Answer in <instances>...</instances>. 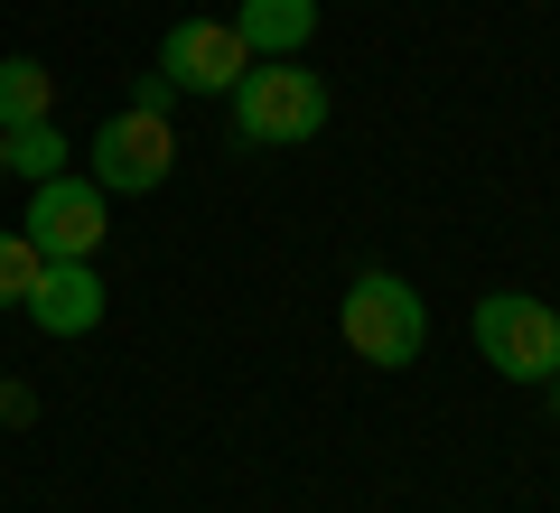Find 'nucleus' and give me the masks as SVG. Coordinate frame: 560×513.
<instances>
[{"label": "nucleus", "instance_id": "nucleus-1", "mask_svg": "<svg viewBox=\"0 0 560 513\" xmlns=\"http://www.w3.org/2000/svg\"><path fill=\"white\" fill-rule=\"evenodd\" d=\"M224 103H234V140H253V150H300L327 131V84L300 57H253Z\"/></svg>", "mask_w": 560, "mask_h": 513}, {"label": "nucleus", "instance_id": "nucleus-2", "mask_svg": "<svg viewBox=\"0 0 560 513\" xmlns=\"http://www.w3.org/2000/svg\"><path fill=\"white\" fill-rule=\"evenodd\" d=\"M337 327H346V346H355L364 364H383V374L420 364V346H430V308H420V290L401 271H355L346 299H337Z\"/></svg>", "mask_w": 560, "mask_h": 513}, {"label": "nucleus", "instance_id": "nucleus-3", "mask_svg": "<svg viewBox=\"0 0 560 513\" xmlns=\"http://www.w3.org/2000/svg\"><path fill=\"white\" fill-rule=\"evenodd\" d=\"M467 336H477V355L504 383H551L560 374V317L533 290H486L477 317H467Z\"/></svg>", "mask_w": 560, "mask_h": 513}, {"label": "nucleus", "instance_id": "nucleus-4", "mask_svg": "<svg viewBox=\"0 0 560 513\" xmlns=\"http://www.w3.org/2000/svg\"><path fill=\"white\" fill-rule=\"evenodd\" d=\"M168 168H178V131H168V113H140V103H121L84 140V178L103 197H150V187H168Z\"/></svg>", "mask_w": 560, "mask_h": 513}, {"label": "nucleus", "instance_id": "nucleus-5", "mask_svg": "<svg viewBox=\"0 0 560 513\" xmlns=\"http://www.w3.org/2000/svg\"><path fill=\"white\" fill-rule=\"evenodd\" d=\"M20 234L38 243L47 261H94V253H103V234H113V215H103V187L84 178V168H57V178H38V187H28Z\"/></svg>", "mask_w": 560, "mask_h": 513}, {"label": "nucleus", "instance_id": "nucleus-6", "mask_svg": "<svg viewBox=\"0 0 560 513\" xmlns=\"http://www.w3.org/2000/svg\"><path fill=\"white\" fill-rule=\"evenodd\" d=\"M243 66H253V47L234 38V20H178L160 38V75L178 84V94H234Z\"/></svg>", "mask_w": 560, "mask_h": 513}, {"label": "nucleus", "instance_id": "nucleus-7", "mask_svg": "<svg viewBox=\"0 0 560 513\" xmlns=\"http://www.w3.org/2000/svg\"><path fill=\"white\" fill-rule=\"evenodd\" d=\"M28 327L38 336H94L103 327V271L94 261H47L28 290Z\"/></svg>", "mask_w": 560, "mask_h": 513}, {"label": "nucleus", "instance_id": "nucleus-8", "mask_svg": "<svg viewBox=\"0 0 560 513\" xmlns=\"http://www.w3.org/2000/svg\"><path fill=\"white\" fill-rule=\"evenodd\" d=\"M234 38L253 47V57H300V47L318 38V0H243Z\"/></svg>", "mask_w": 560, "mask_h": 513}, {"label": "nucleus", "instance_id": "nucleus-9", "mask_svg": "<svg viewBox=\"0 0 560 513\" xmlns=\"http://www.w3.org/2000/svg\"><path fill=\"white\" fill-rule=\"evenodd\" d=\"M28 121H57V75L38 57H0V131H28Z\"/></svg>", "mask_w": 560, "mask_h": 513}, {"label": "nucleus", "instance_id": "nucleus-10", "mask_svg": "<svg viewBox=\"0 0 560 513\" xmlns=\"http://www.w3.org/2000/svg\"><path fill=\"white\" fill-rule=\"evenodd\" d=\"M0 140H10V168H20L28 187L57 178V168H75V140H66L57 121H28V131H0Z\"/></svg>", "mask_w": 560, "mask_h": 513}, {"label": "nucleus", "instance_id": "nucleus-11", "mask_svg": "<svg viewBox=\"0 0 560 513\" xmlns=\"http://www.w3.org/2000/svg\"><path fill=\"white\" fill-rule=\"evenodd\" d=\"M38 271H47V253H38V243H28V234H0V308H28Z\"/></svg>", "mask_w": 560, "mask_h": 513}, {"label": "nucleus", "instance_id": "nucleus-12", "mask_svg": "<svg viewBox=\"0 0 560 513\" xmlns=\"http://www.w3.org/2000/svg\"><path fill=\"white\" fill-rule=\"evenodd\" d=\"M0 420H10V430H28V420H38V393H28V383H0Z\"/></svg>", "mask_w": 560, "mask_h": 513}, {"label": "nucleus", "instance_id": "nucleus-13", "mask_svg": "<svg viewBox=\"0 0 560 513\" xmlns=\"http://www.w3.org/2000/svg\"><path fill=\"white\" fill-rule=\"evenodd\" d=\"M131 103H140V113H168V103H178V84H168V75H160V66H150V75H140V84H131Z\"/></svg>", "mask_w": 560, "mask_h": 513}, {"label": "nucleus", "instance_id": "nucleus-14", "mask_svg": "<svg viewBox=\"0 0 560 513\" xmlns=\"http://www.w3.org/2000/svg\"><path fill=\"white\" fill-rule=\"evenodd\" d=\"M0 178H10V140H0Z\"/></svg>", "mask_w": 560, "mask_h": 513}, {"label": "nucleus", "instance_id": "nucleus-15", "mask_svg": "<svg viewBox=\"0 0 560 513\" xmlns=\"http://www.w3.org/2000/svg\"><path fill=\"white\" fill-rule=\"evenodd\" d=\"M551 411H560V374H551Z\"/></svg>", "mask_w": 560, "mask_h": 513}]
</instances>
